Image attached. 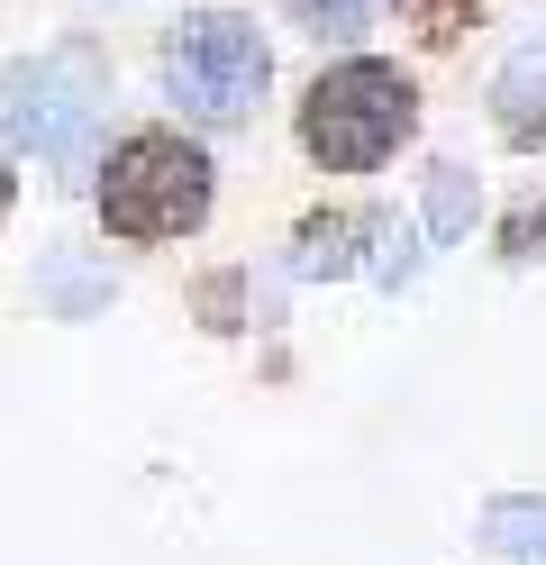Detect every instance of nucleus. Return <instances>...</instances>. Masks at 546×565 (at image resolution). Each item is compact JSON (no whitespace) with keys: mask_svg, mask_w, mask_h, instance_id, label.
Segmentation results:
<instances>
[{"mask_svg":"<svg viewBox=\"0 0 546 565\" xmlns=\"http://www.w3.org/2000/svg\"><path fill=\"white\" fill-rule=\"evenodd\" d=\"M291 137L319 173H374L419 137V83L383 55H338L328 74H310Z\"/></svg>","mask_w":546,"mask_h":565,"instance_id":"1","label":"nucleus"},{"mask_svg":"<svg viewBox=\"0 0 546 565\" xmlns=\"http://www.w3.org/2000/svg\"><path fill=\"white\" fill-rule=\"evenodd\" d=\"M100 228L119 237V246H173V237H192L210 220V201H218V164L201 137H182V128H128L119 147L100 156Z\"/></svg>","mask_w":546,"mask_h":565,"instance_id":"2","label":"nucleus"},{"mask_svg":"<svg viewBox=\"0 0 546 565\" xmlns=\"http://www.w3.org/2000/svg\"><path fill=\"white\" fill-rule=\"evenodd\" d=\"M274 83V46L246 10H192L164 38V92L192 128H246Z\"/></svg>","mask_w":546,"mask_h":565,"instance_id":"3","label":"nucleus"},{"mask_svg":"<svg viewBox=\"0 0 546 565\" xmlns=\"http://www.w3.org/2000/svg\"><path fill=\"white\" fill-rule=\"evenodd\" d=\"M92 128H100V100H92V64L83 55L0 64V147L46 156L64 173H100L92 164Z\"/></svg>","mask_w":546,"mask_h":565,"instance_id":"4","label":"nucleus"},{"mask_svg":"<svg viewBox=\"0 0 546 565\" xmlns=\"http://www.w3.org/2000/svg\"><path fill=\"white\" fill-rule=\"evenodd\" d=\"M364 237H374V210H310L291 228V274L301 282H346V274H364Z\"/></svg>","mask_w":546,"mask_h":565,"instance_id":"5","label":"nucleus"},{"mask_svg":"<svg viewBox=\"0 0 546 565\" xmlns=\"http://www.w3.org/2000/svg\"><path fill=\"white\" fill-rule=\"evenodd\" d=\"M492 128H501V147H546V55H510L501 64Z\"/></svg>","mask_w":546,"mask_h":565,"instance_id":"6","label":"nucleus"},{"mask_svg":"<svg viewBox=\"0 0 546 565\" xmlns=\"http://www.w3.org/2000/svg\"><path fill=\"white\" fill-rule=\"evenodd\" d=\"M473 173L456 164V156H437L428 164V201H419V220H428V246H464V228H473Z\"/></svg>","mask_w":546,"mask_h":565,"instance_id":"7","label":"nucleus"},{"mask_svg":"<svg viewBox=\"0 0 546 565\" xmlns=\"http://www.w3.org/2000/svg\"><path fill=\"white\" fill-rule=\"evenodd\" d=\"M419 237H428V220H410V210H374V256H364V274H374L383 292L419 282Z\"/></svg>","mask_w":546,"mask_h":565,"instance_id":"8","label":"nucleus"},{"mask_svg":"<svg viewBox=\"0 0 546 565\" xmlns=\"http://www.w3.org/2000/svg\"><path fill=\"white\" fill-rule=\"evenodd\" d=\"M483 539L510 547V556H537V565H546V502H528V492H501V502H483Z\"/></svg>","mask_w":546,"mask_h":565,"instance_id":"9","label":"nucleus"},{"mask_svg":"<svg viewBox=\"0 0 546 565\" xmlns=\"http://www.w3.org/2000/svg\"><path fill=\"white\" fill-rule=\"evenodd\" d=\"M282 10H291V28H301V38H319V46H355L364 28H374L383 0H282Z\"/></svg>","mask_w":546,"mask_h":565,"instance_id":"10","label":"nucleus"},{"mask_svg":"<svg viewBox=\"0 0 546 565\" xmlns=\"http://www.w3.org/2000/svg\"><path fill=\"white\" fill-rule=\"evenodd\" d=\"M192 320H201L210 338H237V329L255 320V310H246V274H237V265H218V274L192 282Z\"/></svg>","mask_w":546,"mask_h":565,"instance_id":"11","label":"nucleus"},{"mask_svg":"<svg viewBox=\"0 0 546 565\" xmlns=\"http://www.w3.org/2000/svg\"><path fill=\"white\" fill-rule=\"evenodd\" d=\"M483 19V0H400V28L428 46V55H447V46H464V28Z\"/></svg>","mask_w":546,"mask_h":565,"instance_id":"12","label":"nucleus"},{"mask_svg":"<svg viewBox=\"0 0 546 565\" xmlns=\"http://www.w3.org/2000/svg\"><path fill=\"white\" fill-rule=\"evenodd\" d=\"M46 301L64 310V320H92V310L109 301V282H100V274H83V265H55V274H46Z\"/></svg>","mask_w":546,"mask_h":565,"instance_id":"13","label":"nucleus"},{"mask_svg":"<svg viewBox=\"0 0 546 565\" xmlns=\"http://www.w3.org/2000/svg\"><path fill=\"white\" fill-rule=\"evenodd\" d=\"M501 256H510V265L546 256V201H528V210H510V220H501Z\"/></svg>","mask_w":546,"mask_h":565,"instance_id":"14","label":"nucleus"},{"mask_svg":"<svg viewBox=\"0 0 546 565\" xmlns=\"http://www.w3.org/2000/svg\"><path fill=\"white\" fill-rule=\"evenodd\" d=\"M19 201V173H10V156H0V210H10Z\"/></svg>","mask_w":546,"mask_h":565,"instance_id":"15","label":"nucleus"}]
</instances>
